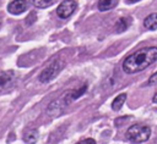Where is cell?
I'll return each instance as SVG.
<instances>
[{
	"mask_svg": "<svg viewBox=\"0 0 157 144\" xmlns=\"http://www.w3.org/2000/svg\"><path fill=\"white\" fill-rule=\"evenodd\" d=\"M157 60V46L142 48L130 55L123 61V71L128 74H134L144 71Z\"/></svg>",
	"mask_w": 157,
	"mask_h": 144,
	"instance_id": "6da1fadb",
	"label": "cell"
},
{
	"mask_svg": "<svg viewBox=\"0 0 157 144\" xmlns=\"http://www.w3.org/2000/svg\"><path fill=\"white\" fill-rule=\"evenodd\" d=\"M86 90H87V85L86 84H83L81 88H78V89H72V90H67L60 99H58V100H55V101H53L49 106H48V115H50V116H56V115H59L70 103H72L74 100H76V99H78L80 96H82L85 93H86Z\"/></svg>",
	"mask_w": 157,
	"mask_h": 144,
	"instance_id": "7a4b0ae2",
	"label": "cell"
},
{
	"mask_svg": "<svg viewBox=\"0 0 157 144\" xmlns=\"http://www.w3.org/2000/svg\"><path fill=\"white\" fill-rule=\"evenodd\" d=\"M125 135H126V139L132 143H144L148 140L151 135V128L147 124L135 123L128 128Z\"/></svg>",
	"mask_w": 157,
	"mask_h": 144,
	"instance_id": "3957f363",
	"label": "cell"
},
{
	"mask_svg": "<svg viewBox=\"0 0 157 144\" xmlns=\"http://www.w3.org/2000/svg\"><path fill=\"white\" fill-rule=\"evenodd\" d=\"M65 66V62L63 60H54L53 62H50L40 73H39V82L42 83H48L50 81H53L58 74L59 72L64 68Z\"/></svg>",
	"mask_w": 157,
	"mask_h": 144,
	"instance_id": "277c9868",
	"label": "cell"
},
{
	"mask_svg": "<svg viewBox=\"0 0 157 144\" xmlns=\"http://www.w3.org/2000/svg\"><path fill=\"white\" fill-rule=\"evenodd\" d=\"M76 9H77L76 1H74V0H64L61 4H59V6L56 9V15L60 18L66 20L74 13V11Z\"/></svg>",
	"mask_w": 157,
	"mask_h": 144,
	"instance_id": "5b68a950",
	"label": "cell"
},
{
	"mask_svg": "<svg viewBox=\"0 0 157 144\" xmlns=\"http://www.w3.org/2000/svg\"><path fill=\"white\" fill-rule=\"evenodd\" d=\"M16 79V73L11 70L9 71H1L0 72V93L12 87Z\"/></svg>",
	"mask_w": 157,
	"mask_h": 144,
	"instance_id": "8992f818",
	"label": "cell"
},
{
	"mask_svg": "<svg viewBox=\"0 0 157 144\" xmlns=\"http://www.w3.org/2000/svg\"><path fill=\"white\" fill-rule=\"evenodd\" d=\"M28 9V2L26 0H12L7 5V11L12 15H20Z\"/></svg>",
	"mask_w": 157,
	"mask_h": 144,
	"instance_id": "52a82bcc",
	"label": "cell"
},
{
	"mask_svg": "<svg viewBox=\"0 0 157 144\" xmlns=\"http://www.w3.org/2000/svg\"><path fill=\"white\" fill-rule=\"evenodd\" d=\"M144 26L148 31H156L157 29V13H150L145 20H144Z\"/></svg>",
	"mask_w": 157,
	"mask_h": 144,
	"instance_id": "ba28073f",
	"label": "cell"
},
{
	"mask_svg": "<svg viewBox=\"0 0 157 144\" xmlns=\"http://www.w3.org/2000/svg\"><path fill=\"white\" fill-rule=\"evenodd\" d=\"M119 0H98V10L99 11H108L114 9L118 5Z\"/></svg>",
	"mask_w": 157,
	"mask_h": 144,
	"instance_id": "9c48e42d",
	"label": "cell"
},
{
	"mask_svg": "<svg viewBox=\"0 0 157 144\" xmlns=\"http://www.w3.org/2000/svg\"><path fill=\"white\" fill-rule=\"evenodd\" d=\"M38 131L37 129H29L23 134V140L26 144H36L38 140Z\"/></svg>",
	"mask_w": 157,
	"mask_h": 144,
	"instance_id": "30bf717a",
	"label": "cell"
},
{
	"mask_svg": "<svg viewBox=\"0 0 157 144\" xmlns=\"http://www.w3.org/2000/svg\"><path fill=\"white\" fill-rule=\"evenodd\" d=\"M125 100H126V94H125V93L119 94V95L113 100V103H112V109H113V110H115V111L120 110V109H121V106L124 105Z\"/></svg>",
	"mask_w": 157,
	"mask_h": 144,
	"instance_id": "8fae6325",
	"label": "cell"
},
{
	"mask_svg": "<svg viewBox=\"0 0 157 144\" xmlns=\"http://www.w3.org/2000/svg\"><path fill=\"white\" fill-rule=\"evenodd\" d=\"M129 22H130V18H126V17L119 18L118 22H117V24H115V29H117L118 32H124V31H126L128 27H129V24H130Z\"/></svg>",
	"mask_w": 157,
	"mask_h": 144,
	"instance_id": "7c38bea8",
	"label": "cell"
},
{
	"mask_svg": "<svg viewBox=\"0 0 157 144\" xmlns=\"http://www.w3.org/2000/svg\"><path fill=\"white\" fill-rule=\"evenodd\" d=\"M29 2L38 9H45L50 5H53L55 2V0H29Z\"/></svg>",
	"mask_w": 157,
	"mask_h": 144,
	"instance_id": "4fadbf2b",
	"label": "cell"
},
{
	"mask_svg": "<svg viewBox=\"0 0 157 144\" xmlns=\"http://www.w3.org/2000/svg\"><path fill=\"white\" fill-rule=\"evenodd\" d=\"M147 84H148V85H155V84H157V72H156V73H153V74L150 77V79H148Z\"/></svg>",
	"mask_w": 157,
	"mask_h": 144,
	"instance_id": "5bb4252c",
	"label": "cell"
},
{
	"mask_svg": "<svg viewBox=\"0 0 157 144\" xmlns=\"http://www.w3.org/2000/svg\"><path fill=\"white\" fill-rule=\"evenodd\" d=\"M75 144H96V140L92 139V138H86V139H82V140H80Z\"/></svg>",
	"mask_w": 157,
	"mask_h": 144,
	"instance_id": "9a60e30c",
	"label": "cell"
},
{
	"mask_svg": "<svg viewBox=\"0 0 157 144\" xmlns=\"http://www.w3.org/2000/svg\"><path fill=\"white\" fill-rule=\"evenodd\" d=\"M152 101H153V103H157V93L153 95V98H152Z\"/></svg>",
	"mask_w": 157,
	"mask_h": 144,
	"instance_id": "2e32d148",
	"label": "cell"
},
{
	"mask_svg": "<svg viewBox=\"0 0 157 144\" xmlns=\"http://www.w3.org/2000/svg\"><path fill=\"white\" fill-rule=\"evenodd\" d=\"M128 2H137V1H140V0H126Z\"/></svg>",
	"mask_w": 157,
	"mask_h": 144,
	"instance_id": "e0dca14e",
	"label": "cell"
},
{
	"mask_svg": "<svg viewBox=\"0 0 157 144\" xmlns=\"http://www.w3.org/2000/svg\"><path fill=\"white\" fill-rule=\"evenodd\" d=\"M0 28H1V21H0Z\"/></svg>",
	"mask_w": 157,
	"mask_h": 144,
	"instance_id": "ac0fdd59",
	"label": "cell"
}]
</instances>
